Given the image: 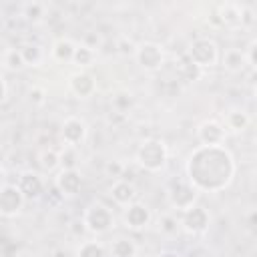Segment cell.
<instances>
[{"label":"cell","mask_w":257,"mask_h":257,"mask_svg":"<svg viewBox=\"0 0 257 257\" xmlns=\"http://www.w3.org/2000/svg\"><path fill=\"white\" fill-rule=\"evenodd\" d=\"M235 177L233 155L223 147L199 145L187 161V181L197 191L219 193L231 185Z\"/></svg>","instance_id":"obj_1"},{"label":"cell","mask_w":257,"mask_h":257,"mask_svg":"<svg viewBox=\"0 0 257 257\" xmlns=\"http://www.w3.org/2000/svg\"><path fill=\"white\" fill-rule=\"evenodd\" d=\"M167 157H169V151L165 147V143L161 139H147L139 145L137 149V165L149 173H157L165 167L167 163Z\"/></svg>","instance_id":"obj_2"},{"label":"cell","mask_w":257,"mask_h":257,"mask_svg":"<svg viewBox=\"0 0 257 257\" xmlns=\"http://www.w3.org/2000/svg\"><path fill=\"white\" fill-rule=\"evenodd\" d=\"M82 225L88 233L92 235H102V233H108L114 225V215L112 211L102 205V203H92L86 207L84 215H82Z\"/></svg>","instance_id":"obj_3"},{"label":"cell","mask_w":257,"mask_h":257,"mask_svg":"<svg viewBox=\"0 0 257 257\" xmlns=\"http://www.w3.org/2000/svg\"><path fill=\"white\" fill-rule=\"evenodd\" d=\"M219 46L211 38H195L187 50V58L201 70L215 66L219 62Z\"/></svg>","instance_id":"obj_4"},{"label":"cell","mask_w":257,"mask_h":257,"mask_svg":"<svg viewBox=\"0 0 257 257\" xmlns=\"http://www.w3.org/2000/svg\"><path fill=\"white\" fill-rule=\"evenodd\" d=\"M197 197H199V191H197L187 179H177V181H173V183L169 185V189H167L169 205H171L175 211H179V213H183V211H187L189 207L197 205Z\"/></svg>","instance_id":"obj_5"},{"label":"cell","mask_w":257,"mask_h":257,"mask_svg":"<svg viewBox=\"0 0 257 257\" xmlns=\"http://www.w3.org/2000/svg\"><path fill=\"white\" fill-rule=\"evenodd\" d=\"M179 225L189 235H203V233H207V229L211 225V215H209V211L205 207L193 205V207H189L187 211L181 213Z\"/></svg>","instance_id":"obj_6"},{"label":"cell","mask_w":257,"mask_h":257,"mask_svg":"<svg viewBox=\"0 0 257 257\" xmlns=\"http://www.w3.org/2000/svg\"><path fill=\"white\" fill-rule=\"evenodd\" d=\"M135 60L143 70L157 72V70H161V66L165 62V52H163L161 44H157V42H141V44H137Z\"/></svg>","instance_id":"obj_7"},{"label":"cell","mask_w":257,"mask_h":257,"mask_svg":"<svg viewBox=\"0 0 257 257\" xmlns=\"http://www.w3.org/2000/svg\"><path fill=\"white\" fill-rule=\"evenodd\" d=\"M86 133H88V126H86V122L80 116H68V118H64V122L60 126L62 145L76 149L86 139Z\"/></svg>","instance_id":"obj_8"},{"label":"cell","mask_w":257,"mask_h":257,"mask_svg":"<svg viewBox=\"0 0 257 257\" xmlns=\"http://www.w3.org/2000/svg\"><path fill=\"white\" fill-rule=\"evenodd\" d=\"M122 221L128 229L133 231H141L145 229L149 223H151V209L145 205V203H131L124 207V213H122Z\"/></svg>","instance_id":"obj_9"},{"label":"cell","mask_w":257,"mask_h":257,"mask_svg":"<svg viewBox=\"0 0 257 257\" xmlns=\"http://www.w3.org/2000/svg\"><path fill=\"white\" fill-rule=\"evenodd\" d=\"M24 197L16 185H6L0 189V215L2 217H16L22 211Z\"/></svg>","instance_id":"obj_10"},{"label":"cell","mask_w":257,"mask_h":257,"mask_svg":"<svg viewBox=\"0 0 257 257\" xmlns=\"http://www.w3.org/2000/svg\"><path fill=\"white\" fill-rule=\"evenodd\" d=\"M80 187H82V177H80V173L76 169H62L56 175L54 189L62 197H74V195H78Z\"/></svg>","instance_id":"obj_11"},{"label":"cell","mask_w":257,"mask_h":257,"mask_svg":"<svg viewBox=\"0 0 257 257\" xmlns=\"http://www.w3.org/2000/svg\"><path fill=\"white\" fill-rule=\"evenodd\" d=\"M68 88L76 98H90L96 92V78L86 70L74 72L68 80Z\"/></svg>","instance_id":"obj_12"},{"label":"cell","mask_w":257,"mask_h":257,"mask_svg":"<svg viewBox=\"0 0 257 257\" xmlns=\"http://www.w3.org/2000/svg\"><path fill=\"white\" fill-rule=\"evenodd\" d=\"M225 126L223 122L219 120H203L197 128V137L201 141V145H207V147H215V145H223L225 143Z\"/></svg>","instance_id":"obj_13"},{"label":"cell","mask_w":257,"mask_h":257,"mask_svg":"<svg viewBox=\"0 0 257 257\" xmlns=\"http://www.w3.org/2000/svg\"><path fill=\"white\" fill-rule=\"evenodd\" d=\"M16 187H18V191L22 193L24 201H34V199H38V197L44 193V183H42L40 175L34 173V171H24V173H20Z\"/></svg>","instance_id":"obj_14"},{"label":"cell","mask_w":257,"mask_h":257,"mask_svg":"<svg viewBox=\"0 0 257 257\" xmlns=\"http://www.w3.org/2000/svg\"><path fill=\"white\" fill-rule=\"evenodd\" d=\"M110 199L120 205V207H126L131 203L137 201V189L131 181H124V179H116L112 185H110Z\"/></svg>","instance_id":"obj_15"},{"label":"cell","mask_w":257,"mask_h":257,"mask_svg":"<svg viewBox=\"0 0 257 257\" xmlns=\"http://www.w3.org/2000/svg\"><path fill=\"white\" fill-rule=\"evenodd\" d=\"M217 16H219V22L225 26H239L241 4L239 2H223L217 6Z\"/></svg>","instance_id":"obj_16"},{"label":"cell","mask_w":257,"mask_h":257,"mask_svg":"<svg viewBox=\"0 0 257 257\" xmlns=\"http://www.w3.org/2000/svg\"><path fill=\"white\" fill-rule=\"evenodd\" d=\"M74 48H76V42L70 40V38H58L54 40L52 48H50V56L58 62H72V54H74Z\"/></svg>","instance_id":"obj_17"},{"label":"cell","mask_w":257,"mask_h":257,"mask_svg":"<svg viewBox=\"0 0 257 257\" xmlns=\"http://www.w3.org/2000/svg\"><path fill=\"white\" fill-rule=\"evenodd\" d=\"M221 62H223V68L229 70V72H241L247 62H245V54L241 48H227L223 52V56H219Z\"/></svg>","instance_id":"obj_18"},{"label":"cell","mask_w":257,"mask_h":257,"mask_svg":"<svg viewBox=\"0 0 257 257\" xmlns=\"http://www.w3.org/2000/svg\"><path fill=\"white\" fill-rule=\"evenodd\" d=\"M108 253H110V257H137L139 255V247L128 237H116L110 243Z\"/></svg>","instance_id":"obj_19"},{"label":"cell","mask_w":257,"mask_h":257,"mask_svg":"<svg viewBox=\"0 0 257 257\" xmlns=\"http://www.w3.org/2000/svg\"><path fill=\"white\" fill-rule=\"evenodd\" d=\"M223 126H227L229 131H233V133H241V131H245L247 126H249V114L247 112H243V110H229L227 114H225V122H223ZM225 128V131H227Z\"/></svg>","instance_id":"obj_20"},{"label":"cell","mask_w":257,"mask_h":257,"mask_svg":"<svg viewBox=\"0 0 257 257\" xmlns=\"http://www.w3.org/2000/svg\"><path fill=\"white\" fill-rule=\"evenodd\" d=\"M46 10H48V6H46L44 2H26V4L20 6L22 16H24L28 22H32V24L40 22V20L46 16Z\"/></svg>","instance_id":"obj_21"},{"label":"cell","mask_w":257,"mask_h":257,"mask_svg":"<svg viewBox=\"0 0 257 257\" xmlns=\"http://www.w3.org/2000/svg\"><path fill=\"white\" fill-rule=\"evenodd\" d=\"M74 257H106V247L100 241L88 239V241H82L78 245Z\"/></svg>","instance_id":"obj_22"},{"label":"cell","mask_w":257,"mask_h":257,"mask_svg":"<svg viewBox=\"0 0 257 257\" xmlns=\"http://www.w3.org/2000/svg\"><path fill=\"white\" fill-rule=\"evenodd\" d=\"M20 54H22L26 66H38L42 62V58H44V50L38 44H24L20 48Z\"/></svg>","instance_id":"obj_23"},{"label":"cell","mask_w":257,"mask_h":257,"mask_svg":"<svg viewBox=\"0 0 257 257\" xmlns=\"http://www.w3.org/2000/svg\"><path fill=\"white\" fill-rule=\"evenodd\" d=\"M38 165L42 171H54L56 167H60V157H58V151L56 149H42L38 153Z\"/></svg>","instance_id":"obj_24"},{"label":"cell","mask_w":257,"mask_h":257,"mask_svg":"<svg viewBox=\"0 0 257 257\" xmlns=\"http://www.w3.org/2000/svg\"><path fill=\"white\" fill-rule=\"evenodd\" d=\"M94 58H96V52H94V50L86 48L84 44H76L74 54H72V62H74L76 66L86 68V66H90V64L94 62Z\"/></svg>","instance_id":"obj_25"},{"label":"cell","mask_w":257,"mask_h":257,"mask_svg":"<svg viewBox=\"0 0 257 257\" xmlns=\"http://www.w3.org/2000/svg\"><path fill=\"white\" fill-rule=\"evenodd\" d=\"M179 74H181V78L183 80H187V82H195V80H199L201 76H203V70L199 68V66H195L187 56L179 62Z\"/></svg>","instance_id":"obj_26"},{"label":"cell","mask_w":257,"mask_h":257,"mask_svg":"<svg viewBox=\"0 0 257 257\" xmlns=\"http://www.w3.org/2000/svg\"><path fill=\"white\" fill-rule=\"evenodd\" d=\"M2 64L8 68V70H22L26 64H24V58L20 54V48H8L4 54H2Z\"/></svg>","instance_id":"obj_27"},{"label":"cell","mask_w":257,"mask_h":257,"mask_svg":"<svg viewBox=\"0 0 257 257\" xmlns=\"http://www.w3.org/2000/svg\"><path fill=\"white\" fill-rule=\"evenodd\" d=\"M110 104H112V112H118V114H126V112L131 110V106H133V96H131L128 92L120 90V92L112 94V98H110Z\"/></svg>","instance_id":"obj_28"},{"label":"cell","mask_w":257,"mask_h":257,"mask_svg":"<svg viewBox=\"0 0 257 257\" xmlns=\"http://www.w3.org/2000/svg\"><path fill=\"white\" fill-rule=\"evenodd\" d=\"M179 219L173 215V213H165L161 219H159V229L165 233V235H175L179 231Z\"/></svg>","instance_id":"obj_29"},{"label":"cell","mask_w":257,"mask_h":257,"mask_svg":"<svg viewBox=\"0 0 257 257\" xmlns=\"http://www.w3.org/2000/svg\"><path fill=\"white\" fill-rule=\"evenodd\" d=\"M60 157V167L62 169H76V149L74 147H62V151H58Z\"/></svg>","instance_id":"obj_30"},{"label":"cell","mask_w":257,"mask_h":257,"mask_svg":"<svg viewBox=\"0 0 257 257\" xmlns=\"http://www.w3.org/2000/svg\"><path fill=\"white\" fill-rule=\"evenodd\" d=\"M26 100H28V104H32V106L38 108V106H42L46 102V90L42 86H32V88H28Z\"/></svg>","instance_id":"obj_31"},{"label":"cell","mask_w":257,"mask_h":257,"mask_svg":"<svg viewBox=\"0 0 257 257\" xmlns=\"http://www.w3.org/2000/svg\"><path fill=\"white\" fill-rule=\"evenodd\" d=\"M102 36L96 32V30H88L84 36H82V42L80 44H84L86 48H90V50H94V52H98V48L102 46Z\"/></svg>","instance_id":"obj_32"},{"label":"cell","mask_w":257,"mask_h":257,"mask_svg":"<svg viewBox=\"0 0 257 257\" xmlns=\"http://www.w3.org/2000/svg\"><path fill=\"white\" fill-rule=\"evenodd\" d=\"M114 48H116V52L118 54H122V56H135V50H137V44L131 40V38H126V36H120L118 40H116V44H114Z\"/></svg>","instance_id":"obj_33"},{"label":"cell","mask_w":257,"mask_h":257,"mask_svg":"<svg viewBox=\"0 0 257 257\" xmlns=\"http://www.w3.org/2000/svg\"><path fill=\"white\" fill-rule=\"evenodd\" d=\"M104 173L110 177V179H122V175H124V163H120V161H108L106 163V167H104Z\"/></svg>","instance_id":"obj_34"},{"label":"cell","mask_w":257,"mask_h":257,"mask_svg":"<svg viewBox=\"0 0 257 257\" xmlns=\"http://www.w3.org/2000/svg\"><path fill=\"white\" fill-rule=\"evenodd\" d=\"M255 24V10L251 6H243L241 4V18H239V26L243 28H251Z\"/></svg>","instance_id":"obj_35"},{"label":"cell","mask_w":257,"mask_h":257,"mask_svg":"<svg viewBox=\"0 0 257 257\" xmlns=\"http://www.w3.org/2000/svg\"><path fill=\"white\" fill-rule=\"evenodd\" d=\"M243 54H245V62H247V66L255 70V66H257V40H251L249 46L243 50Z\"/></svg>","instance_id":"obj_36"},{"label":"cell","mask_w":257,"mask_h":257,"mask_svg":"<svg viewBox=\"0 0 257 257\" xmlns=\"http://www.w3.org/2000/svg\"><path fill=\"white\" fill-rule=\"evenodd\" d=\"M6 94H8V86H6V82H4V78L0 76V104L6 100Z\"/></svg>","instance_id":"obj_37"},{"label":"cell","mask_w":257,"mask_h":257,"mask_svg":"<svg viewBox=\"0 0 257 257\" xmlns=\"http://www.w3.org/2000/svg\"><path fill=\"white\" fill-rule=\"evenodd\" d=\"M8 185V175H6V169L0 165V189H4Z\"/></svg>","instance_id":"obj_38"},{"label":"cell","mask_w":257,"mask_h":257,"mask_svg":"<svg viewBox=\"0 0 257 257\" xmlns=\"http://www.w3.org/2000/svg\"><path fill=\"white\" fill-rule=\"evenodd\" d=\"M157 257H181L179 253H175V251H161Z\"/></svg>","instance_id":"obj_39"},{"label":"cell","mask_w":257,"mask_h":257,"mask_svg":"<svg viewBox=\"0 0 257 257\" xmlns=\"http://www.w3.org/2000/svg\"><path fill=\"white\" fill-rule=\"evenodd\" d=\"M70 257H74V255H70Z\"/></svg>","instance_id":"obj_40"}]
</instances>
